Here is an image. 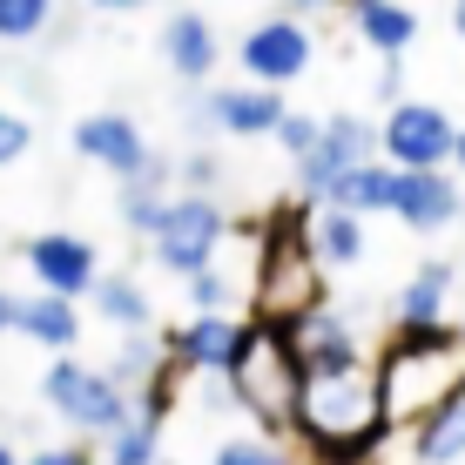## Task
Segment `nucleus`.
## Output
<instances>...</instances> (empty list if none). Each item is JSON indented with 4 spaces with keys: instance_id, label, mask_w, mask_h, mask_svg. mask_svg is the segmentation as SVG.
Segmentation results:
<instances>
[{
    "instance_id": "obj_2",
    "label": "nucleus",
    "mask_w": 465,
    "mask_h": 465,
    "mask_svg": "<svg viewBox=\"0 0 465 465\" xmlns=\"http://www.w3.org/2000/svg\"><path fill=\"white\" fill-rule=\"evenodd\" d=\"M465 391V331L459 324H431V331H391V344L378 351V398H384V425L411 431L431 419L439 405H452Z\"/></svg>"
},
{
    "instance_id": "obj_16",
    "label": "nucleus",
    "mask_w": 465,
    "mask_h": 465,
    "mask_svg": "<svg viewBox=\"0 0 465 465\" xmlns=\"http://www.w3.org/2000/svg\"><path fill=\"white\" fill-rule=\"evenodd\" d=\"M14 338H27L35 351H54V358H74V344H82V303L47 297V291L14 297Z\"/></svg>"
},
{
    "instance_id": "obj_15",
    "label": "nucleus",
    "mask_w": 465,
    "mask_h": 465,
    "mask_svg": "<svg viewBox=\"0 0 465 465\" xmlns=\"http://www.w3.org/2000/svg\"><path fill=\"white\" fill-rule=\"evenodd\" d=\"M283 338H291V351H297V371H338V364H358L364 358L358 317L338 311V303L303 311L297 324H283Z\"/></svg>"
},
{
    "instance_id": "obj_40",
    "label": "nucleus",
    "mask_w": 465,
    "mask_h": 465,
    "mask_svg": "<svg viewBox=\"0 0 465 465\" xmlns=\"http://www.w3.org/2000/svg\"><path fill=\"white\" fill-rule=\"evenodd\" d=\"M452 27H459V41H465V0H452Z\"/></svg>"
},
{
    "instance_id": "obj_13",
    "label": "nucleus",
    "mask_w": 465,
    "mask_h": 465,
    "mask_svg": "<svg viewBox=\"0 0 465 465\" xmlns=\"http://www.w3.org/2000/svg\"><path fill=\"white\" fill-rule=\"evenodd\" d=\"M391 216L405 223L411 236H439L465 216V189L452 169H398V189H391Z\"/></svg>"
},
{
    "instance_id": "obj_6",
    "label": "nucleus",
    "mask_w": 465,
    "mask_h": 465,
    "mask_svg": "<svg viewBox=\"0 0 465 465\" xmlns=\"http://www.w3.org/2000/svg\"><path fill=\"white\" fill-rule=\"evenodd\" d=\"M155 256V270H169L175 283L183 277H196V270H210L223 243H230V210H223L216 196H189V189H175L169 196V210L155 216V230L142 236Z\"/></svg>"
},
{
    "instance_id": "obj_37",
    "label": "nucleus",
    "mask_w": 465,
    "mask_h": 465,
    "mask_svg": "<svg viewBox=\"0 0 465 465\" xmlns=\"http://www.w3.org/2000/svg\"><path fill=\"white\" fill-rule=\"evenodd\" d=\"M0 338H14V291L0 283Z\"/></svg>"
},
{
    "instance_id": "obj_18",
    "label": "nucleus",
    "mask_w": 465,
    "mask_h": 465,
    "mask_svg": "<svg viewBox=\"0 0 465 465\" xmlns=\"http://www.w3.org/2000/svg\"><path fill=\"white\" fill-rule=\"evenodd\" d=\"M163 61L183 82H210L216 74V61H223V41H216V27H210V14H196V7H175L169 21H163Z\"/></svg>"
},
{
    "instance_id": "obj_17",
    "label": "nucleus",
    "mask_w": 465,
    "mask_h": 465,
    "mask_svg": "<svg viewBox=\"0 0 465 465\" xmlns=\"http://www.w3.org/2000/svg\"><path fill=\"white\" fill-rule=\"evenodd\" d=\"M344 21H351V35L371 47L378 61H405L411 47H419V27H425L411 0H358Z\"/></svg>"
},
{
    "instance_id": "obj_35",
    "label": "nucleus",
    "mask_w": 465,
    "mask_h": 465,
    "mask_svg": "<svg viewBox=\"0 0 465 465\" xmlns=\"http://www.w3.org/2000/svg\"><path fill=\"white\" fill-rule=\"evenodd\" d=\"M358 0H291V14L303 21V14H351Z\"/></svg>"
},
{
    "instance_id": "obj_22",
    "label": "nucleus",
    "mask_w": 465,
    "mask_h": 465,
    "mask_svg": "<svg viewBox=\"0 0 465 465\" xmlns=\"http://www.w3.org/2000/svg\"><path fill=\"white\" fill-rule=\"evenodd\" d=\"M405 459L411 465H465V391L405 431Z\"/></svg>"
},
{
    "instance_id": "obj_34",
    "label": "nucleus",
    "mask_w": 465,
    "mask_h": 465,
    "mask_svg": "<svg viewBox=\"0 0 465 465\" xmlns=\"http://www.w3.org/2000/svg\"><path fill=\"white\" fill-rule=\"evenodd\" d=\"M378 102L384 108L405 102V61H384V68H378Z\"/></svg>"
},
{
    "instance_id": "obj_24",
    "label": "nucleus",
    "mask_w": 465,
    "mask_h": 465,
    "mask_svg": "<svg viewBox=\"0 0 465 465\" xmlns=\"http://www.w3.org/2000/svg\"><path fill=\"white\" fill-rule=\"evenodd\" d=\"M391 189H398V169L378 155V163L351 169L324 203H331V210H344V216H364V223H371V216H391ZM324 203H317V210H324Z\"/></svg>"
},
{
    "instance_id": "obj_31",
    "label": "nucleus",
    "mask_w": 465,
    "mask_h": 465,
    "mask_svg": "<svg viewBox=\"0 0 465 465\" xmlns=\"http://www.w3.org/2000/svg\"><path fill=\"white\" fill-rule=\"evenodd\" d=\"M216 183H223V163L210 149H189L175 163V189H189V196H216Z\"/></svg>"
},
{
    "instance_id": "obj_11",
    "label": "nucleus",
    "mask_w": 465,
    "mask_h": 465,
    "mask_svg": "<svg viewBox=\"0 0 465 465\" xmlns=\"http://www.w3.org/2000/svg\"><path fill=\"white\" fill-rule=\"evenodd\" d=\"M291 115V102H283L277 88H256V82H230V88H210L196 108H189V122L210 128V135H236V142H256V135H277V122Z\"/></svg>"
},
{
    "instance_id": "obj_36",
    "label": "nucleus",
    "mask_w": 465,
    "mask_h": 465,
    "mask_svg": "<svg viewBox=\"0 0 465 465\" xmlns=\"http://www.w3.org/2000/svg\"><path fill=\"white\" fill-rule=\"evenodd\" d=\"M88 7H102V14H142L149 0H88Z\"/></svg>"
},
{
    "instance_id": "obj_1",
    "label": "nucleus",
    "mask_w": 465,
    "mask_h": 465,
    "mask_svg": "<svg viewBox=\"0 0 465 465\" xmlns=\"http://www.w3.org/2000/svg\"><path fill=\"white\" fill-rule=\"evenodd\" d=\"M291 431L324 465H351L358 452H371L391 431L384 425V398H378V364L358 358V364H338V371H303Z\"/></svg>"
},
{
    "instance_id": "obj_21",
    "label": "nucleus",
    "mask_w": 465,
    "mask_h": 465,
    "mask_svg": "<svg viewBox=\"0 0 465 465\" xmlns=\"http://www.w3.org/2000/svg\"><path fill=\"white\" fill-rule=\"evenodd\" d=\"M303 243L317 250V263L324 270H351L364 263V243H371V223L364 216H344V210H303Z\"/></svg>"
},
{
    "instance_id": "obj_20",
    "label": "nucleus",
    "mask_w": 465,
    "mask_h": 465,
    "mask_svg": "<svg viewBox=\"0 0 465 465\" xmlns=\"http://www.w3.org/2000/svg\"><path fill=\"white\" fill-rule=\"evenodd\" d=\"M169 196H175V163H169L163 149H155L149 163H142V169L115 189V216H122V230L149 236V230H155V216L169 210Z\"/></svg>"
},
{
    "instance_id": "obj_39",
    "label": "nucleus",
    "mask_w": 465,
    "mask_h": 465,
    "mask_svg": "<svg viewBox=\"0 0 465 465\" xmlns=\"http://www.w3.org/2000/svg\"><path fill=\"white\" fill-rule=\"evenodd\" d=\"M21 459H27V452H14V445H7V439H0V465H21Z\"/></svg>"
},
{
    "instance_id": "obj_32",
    "label": "nucleus",
    "mask_w": 465,
    "mask_h": 465,
    "mask_svg": "<svg viewBox=\"0 0 465 465\" xmlns=\"http://www.w3.org/2000/svg\"><path fill=\"white\" fill-rule=\"evenodd\" d=\"M27 149H35V122H27V115H14V108L0 102V169H14Z\"/></svg>"
},
{
    "instance_id": "obj_33",
    "label": "nucleus",
    "mask_w": 465,
    "mask_h": 465,
    "mask_svg": "<svg viewBox=\"0 0 465 465\" xmlns=\"http://www.w3.org/2000/svg\"><path fill=\"white\" fill-rule=\"evenodd\" d=\"M21 465H102V459H94L88 439H54V445H35Z\"/></svg>"
},
{
    "instance_id": "obj_8",
    "label": "nucleus",
    "mask_w": 465,
    "mask_h": 465,
    "mask_svg": "<svg viewBox=\"0 0 465 465\" xmlns=\"http://www.w3.org/2000/svg\"><path fill=\"white\" fill-rule=\"evenodd\" d=\"M364 163H378V122L351 115V108H344V115H324L317 149L297 163V203H303V210H317V203H324L351 169H364Z\"/></svg>"
},
{
    "instance_id": "obj_14",
    "label": "nucleus",
    "mask_w": 465,
    "mask_h": 465,
    "mask_svg": "<svg viewBox=\"0 0 465 465\" xmlns=\"http://www.w3.org/2000/svg\"><path fill=\"white\" fill-rule=\"evenodd\" d=\"M68 142H74V155H82V163L108 169L115 183H128V175H135V169L155 155V149H149V135H142V122H135V115H122V108H94V115H82Z\"/></svg>"
},
{
    "instance_id": "obj_7",
    "label": "nucleus",
    "mask_w": 465,
    "mask_h": 465,
    "mask_svg": "<svg viewBox=\"0 0 465 465\" xmlns=\"http://www.w3.org/2000/svg\"><path fill=\"white\" fill-rule=\"evenodd\" d=\"M452 149H459V122L445 115L439 102L405 94L398 108H384V122H378V155H384L391 169H452Z\"/></svg>"
},
{
    "instance_id": "obj_12",
    "label": "nucleus",
    "mask_w": 465,
    "mask_h": 465,
    "mask_svg": "<svg viewBox=\"0 0 465 465\" xmlns=\"http://www.w3.org/2000/svg\"><path fill=\"white\" fill-rule=\"evenodd\" d=\"M250 338V317H189L183 331H169V371L175 378H230L236 351Z\"/></svg>"
},
{
    "instance_id": "obj_29",
    "label": "nucleus",
    "mask_w": 465,
    "mask_h": 465,
    "mask_svg": "<svg viewBox=\"0 0 465 465\" xmlns=\"http://www.w3.org/2000/svg\"><path fill=\"white\" fill-rule=\"evenodd\" d=\"M54 27V0H0V41H35Z\"/></svg>"
},
{
    "instance_id": "obj_19",
    "label": "nucleus",
    "mask_w": 465,
    "mask_h": 465,
    "mask_svg": "<svg viewBox=\"0 0 465 465\" xmlns=\"http://www.w3.org/2000/svg\"><path fill=\"white\" fill-rule=\"evenodd\" d=\"M391 324L398 331H431V324H452V263H419L405 277V291L391 297Z\"/></svg>"
},
{
    "instance_id": "obj_5",
    "label": "nucleus",
    "mask_w": 465,
    "mask_h": 465,
    "mask_svg": "<svg viewBox=\"0 0 465 465\" xmlns=\"http://www.w3.org/2000/svg\"><path fill=\"white\" fill-rule=\"evenodd\" d=\"M41 405L88 445H102L108 431H122L135 419V398L108 378V364H88V358H54L47 364L41 371Z\"/></svg>"
},
{
    "instance_id": "obj_27",
    "label": "nucleus",
    "mask_w": 465,
    "mask_h": 465,
    "mask_svg": "<svg viewBox=\"0 0 465 465\" xmlns=\"http://www.w3.org/2000/svg\"><path fill=\"white\" fill-rule=\"evenodd\" d=\"M183 303H189V317H230V303H236V277H230L223 263L196 270V277H183Z\"/></svg>"
},
{
    "instance_id": "obj_9",
    "label": "nucleus",
    "mask_w": 465,
    "mask_h": 465,
    "mask_svg": "<svg viewBox=\"0 0 465 465\" xmlns=\"http://www.w3.org/2000/svg\"><path fill=\"white\" fill-rule=\"evenodd\" d=\"M311 61H317V41H311V27L297 21V14H270V21H256L243 41H236V68H243V82L256 88H291L311 74Z\"/></svg>"
},
{
    "instance_id": "obj_10",
    "label": "nucleus",
    "mask_w": 465,
    "mask_h": 465,
    "mask_svg": "<svg viewBox=\"0 0 465 465\" xmlns=\"http://www.w3.org/2000/svg\"><path fill=\"white\" fill-rule=\"evenodd\" d=\"M21 263H27V277H35V291L68 297V303H82L94 283H102V256H94V243H88V236H74V230H41V236H27V243H21Z\"/></svg>"
},
{
    "instance_id": "obj_28",
    "label": "nucleus",
    "mask_w": 465,
    "mask_h": 465,
    "mask_svg": "<svg viewBox=\"0 0 465 465\" xmlns=\"http://www.w3.org/2000/svg\"><path fill=\"white\" fill-rule=\"evenodd\" d=\"M210 465H297V459L277 431H243V439H223L210 452Z\"/></svg>"
},
{
    "instance_id": "obj_38",
    "label": "nucleus",
    "mask_w": 465,
    "mask_h": 465,
    "mask_svg": "<svg viewBox=\"0 0 465 465\" xmlns=\"http://www.w3.org/2000/svg\"><path fill=\"white\" fill-rule=\"evenodd\" d=\"M452 175H465V122H459V149H452Z\"/></svg>"
},
{
    "instance_id": "obj_26",
    "label": "nucleus",
    "mask_w": 465,
    "mask_h": 465,
    "mask_svg": "<svg viewBox=\"0 0 465 465\" xmlns=\"http://www.w3.org/2000/svg\"><path fill=\"white\" fill-rule=\"evenodd\" d=\"M94 459L102 465H163V419H155V411H135L122 431H108V439L94 445Z\"/></svg>"
},
{
    "instance_id": "obj_23",
    "label": "nucleus",
    "mask_w": 465,
    "mask_h": 465,
    "mask_svg": "<svg viewBox=\"0 0 465 465\" xmlns=\"http://www.w3.org/2000/svg\"><path fill=\"white\" fill-rule=\"evenodd\" d=\"M94 317L102 324H115L122 338L128 331H155V297L142 291V277H122V270H102V283H94Z\"/></svg>"
},
{
    "instance_id": "obj_4",
    "label": "nucleus",
    "mask_w": 465,
    "mask_h": 465,
    "mask_svg": "<svg viewBox=\"0 0 465 465\" xmlns=\"http://www.w3.org/2000/svg\"><path fill=\"white\" fill-rule=\"evenodd\" d=\"M223 384H230V398L250 411L256 425L291 431L303 371H297V351H291V338H283L277 324H256V317H250V338H243V351H236V364H230Z\"/></svg>"
},
{
    "instance_id": "obj_30",
    "label": "nucleus",
    "mask_w": 465,
    "mask_h": 465,
    "mask_svg": "<svg viewBox=\"0 0 465 465\" xmlns=\"http://www.w3.org/2000/svg\"><path fill=\"white\" fill-rule=\"evenodd\" d=\"M317 128H324V115H303V108H291V115L277 122V135H270V142H277L291 163H303V155L317 149Z\"/></svg>"
},
{
    "instance_id": "obj_3",
    "label": "nucleus",
    "mask_w": 465,
    "mask_h": 465,
    "mask_svg": "<svg viewBox=\"0 0 465 465\" xmlns=\"http://www.w3.org/2000/svg\"><path fill=\"white\" fill-rule=\"evenodd\" d=\"M324 303V263L317 250L303 243V216L297 223H277L270 243L256 250V283H250V317L256 324H297L303 311Z\"/></svg>"
},
{
    "instance_id": "obj_25",
    "label": "nucleus",
    "mask_w": 465,
    "mask_h": 465,
    "mask_svg": "<svg viewBox=\"0 0 465 465\" xmlns=\"http://www.w3.org/2000/svg\"><path fill=\"white\" fill-rule=\"evenodd\" d=\"M108 378H115L128 398H142L149 384L169 378V344L155 338V331H128V338L115 344V358H108Z\"/></svg>"
}]
</instances>
